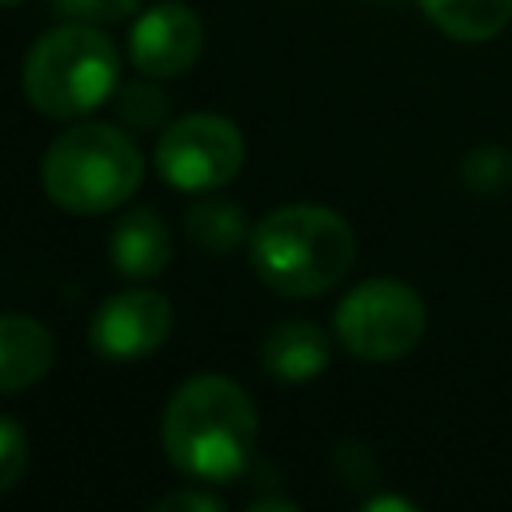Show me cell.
Listing matches in <instances>:
<instances>
[{
	"instance_id": "obj_18",
	"label": "cell",
	"mask_w": 512,
	"mask_h": 512,
	"mask_svg": "<svg viewBox=\"0 0 512 512\" xmlns=\"http://www.w3.org/2000/svg\"><path fill=\"white\" fill-rule=\"evenodd\" d=\"M336 468H340V476H344L348 484H364V480L376 476L372 456H368L360 444H352V440H344V444L336 448Z\"/></svg>"
},
{
	"instance_id": "obj_10",
	"label": "cell",
	"mask_w": 512,
	"mask_h": 512,
	"mask_svg": "<svg viewBox=\"0 0 512 512\" xmlns=\"http://www.w3.org/2000/svg\"><path fill=\"white\" fill-rule=\"evenodd\" d=\"M112 268L128 280H148L168 268L172 256V236L164 220L152 208H132L116 228H112Z\"/></svg>"
},
{
	"instance_id": "obj_15",
	"label": "cell",
	"mask_w": 512,
	"mask_h": 512,
	"mask_svg": "<svg viewBox=\"0 0 512 512\" xmlns=\"http://www.w3.org/2000/svg\"><path fill=\"white\" fill-rule=\"evenodd\" d=\"M24 468H28V436L16 420L0 416V492L16 488Z\"/></svg>"
},
{
	"instance_id": "obj_14",
	"label": "cell",
	"mask_w": 512,
	"mask_h": 512,
	"mask_svg": "<svg viewBox=\"0 0 512 512\" xmlns=\"http://www.w3.org/2000/svg\"><path fill=\"white\" fill-rule=\"evenodd\" d=\"M464 180L476 188V192H500V188H508V180H512V160H508V152L504 148H480V152H472L468 160H464Z\"/></svg>"
},
{
	"instance_id": "obj_20",
	"label": "cell",
	"mask_w": 512,
	"mask_h": 512,
	"mask_svg": "<svg viewBox=\"0 0 512 512\" xmlns=\"http://www.w3.org/2000/svg\"><path fill=\"white\" fill-rule=\"evenodd\" d=\"M364 508H368V512H376V508H400V512H412L416 504H412V500H400V496H376V500H368Z\"/></svg>"
},
{
	"instance_id": "obj_9",
	"label": "cell",
	"mask_w": 512,
	"mask_h": 512,
	"mask_svg": "<svg viewBox=\"0 0 512 512\" xmlns=\"http://www.w3.org/2000/svg\"><path fill=\"white\" fill-rule=\"evenodd\" d=\"M52 332L20 312H0V392H24L52 368Z\"/></svg>"
},
{
	"instance_id": "obj_19",
	"label": "cell",
	"mask_w": 512,
	"mask_h": 512,
	"mask_svg": "<svg viewBox=\"0 0 512 512\" xmlns=\"http://www.w3.org/2000/svg\"><path fill=\"white\" fill-rule=\"evenodd\" d=\"M156 508H160V512H172V508H204V512H216L220 500H216V496H204V492H172V496H164Z\"/></svg>"
},
{
	"instance_id": "obj_5",
	"label": "cell",
	"mask_w": 512,
	"mask_h": 512,
	"mask_svg": "<svg viewBox=\"0 0 512 512\" xmlns=\"http://www.w3.org/2000/svg\"><path fill=\"white\" fill-rule=\"evenodd\" d=\"M428 328V308L420 292L404 280L376 276L356 284L336 308V336L356 360H400Z\"/></svg>"
},
{
	"instance_id": "obj_4",
	"label": "cell",
	"mask_w": 512,
	"mask_h": 512,
	"mask_svg": "<svg viewBox=\"0 0 512 512\" xmlns=\"http://www.w3.org/2000/svg\"><path fill=\"white\" fill-rule=\"evenodd\" d=\"M120 84V52L92 24L44 32L24 56V96L44 116H84Z\"/></svg>"
},
{
	"instance_id": "obj_17",
	"label": "cell",
	"mask_w": 512,
	"mask_h": 512,
	"mask_svg": "<svg viewBox=\"0 0 512 512\" xmlns=\"http://www.w3.org/2000/svg\"><path fill=\"white\" fill-rule=\"evenodd\" d=\"M120 116H128V124L136 128H152L164 116V100L148 84H128L120 88Z\"/></svg>"
},
{
	"instance_id": "obj_8",
	"label": "cell",
	"mask_w": 512,
	"mask_h": 512,
	"mask_svg": "<svg viewBox=\"0 0 512 512\" xmlns=\"http://www.w3.org/2000/svg\"><path fill=\"white\" fill-rule=\"evenodd\" d=\"M200 44H204L200 16L180 0H160L132 24L128 56L144 76H180L184 68L196 64Z\"/></svg>"
},
{
	"instance_id": "obj_12",
	"label": "cell",
	"mask_w": 512,
	"mask_h": 512,
	"mask_svg": "<svg viewBox=\"0 0 512 512\" xmlns=\"http://www.w3.org/2000/svg\"><path fill=\"white\" fill-rule=\"evenodd\" d=\"M424 16L452 40H492L512 20V0H420Z\"/></svg>"
},
{
	"instance_id": "obj_13",
	"label": "cell",
	"mask_w": 512,
	"mask_h": 512,
	"mask_svg": "<svg viewBox=\"0 0 512 512\" xmlns=\"http://www.w3.org/2000/svg\"><path fill=\"white\" fill-rule=\"evenodd\" d=\"M188 240H196L204 252H232L248 236V220L228 200H196L184 212Z\"/></svg>"
},
{
	"instance_id": "obj_3",
	"label": "cell",
	"mask_w": 512,
	"mask_h": 512,
	"mask_svg": "<svg viewBox=\"0 0 512 512\" xmlns=\"http://www.w3.org/2000/svg\"><path fill=\"white\" fill-rule=\"evenodd\" d=\"M44 192L56 208L96 216L120 208L144 180L140 148L112 124H76L44 152Z\"/></svg>"
},
{
	"instance_id": "obj_7",
	"label": "cell",
	"mask_w": 512,
	"mask_h": 512,
	"mask_svg": "<svg viewBox=\"0 0 512 512\" xmlns=\"http://www.w3.org/2000/svg\"><path fill=\"white\" fill-rule=\"evenodd\" d=\"M172 332V304L152 288H124L92 316L88 344L108 360H140Z\"/></svg>"
},
{
	"instance_id": "obj_2",
	"label": "cell",
	"mask_w": 512,
	"mask_h": 512,
	"mask_svg": "<svg viewBox=\"0 0 512 512\" xmlns=\"http://www.w3.org/2000/svg\"><path fill=\"white\" fill-rule=\"evenodd\" d=\"M356 260L348 220L320 204H284L252 232L256 276L284 296H320L344 280Z\"/></svg>"
},
{
	"instance_id": "obj_16",
	"label": "cell",
	"mask_w": 512,
	"mask_h": 512,
	"mask_svg": "<svg viewBox=\"0 0 512 512\" xmlns=\"http://www.w3.org/2000/svg\"><path fill=\"white\" fill-rule=\"evenodd\" d=\"M52 8L64 16L88 20V24H112V20L132 16L140 8V0H52Z\"/></svg>"
},
{
	"instance_id": "obj_11",
	"label": "cell",
	"mask_w": 512,
	"mask_h": 512,
	"mask_svg": "<svg viewBox=\"0 0 512 512\" xmlns=\"http://www.w3.org/2000/svg\"><path fill=\"white\" fill-rule=\"evenodd\" d=\"M260 360L276 380L308 384L328 368V336L308 320H284L264 336Z\"/></svg>"
},
{
	"instance_id": "obj_6",
	"label": "cell",
	"mask_w": 512,
	"mask_h": 512,
	"mask_svg": "<svg viewBox=\"0 0 512 512\" xmlns=\"http://www.w3.org/2000/svg\"><path fill=\"white\" fill-rule=\"evenodd\" d=\"M244 164V136L228 116L192 112L164 128L156 144V172L180 192L224 188Z\"/></svg>"
},
{
	"instance_id": "obj_1",
	"label": "cell",
	"mask_w": 512,
	"mask_h": 512,
	"mask_svg": "<svg viewBox=\"0 0 512 512\" xmlns=\"http://www.w3.org/2000/svg\"><path fill=\"white\" fill-rule=\"evenodd\" d=\"M168 460L204 484L236 480L252 464L256 448V404L248 392L216 372L184 380L160 420Z\"/></svg>"
},
{
	"instance_id": "obj_21",
	"label": "cell",
	"mask_w": 512,
	"mask_h": 512,
	"mask_svg": "<svg viewBox=\"0 0 512 512\" xmlns=\"http://www.w3.org/2000/svg\"><path fill=\"white\" fill-rule=\"evenodd\" d=\"M0 4H20V0H0Z\"/></svg>"
}]
</instances>
